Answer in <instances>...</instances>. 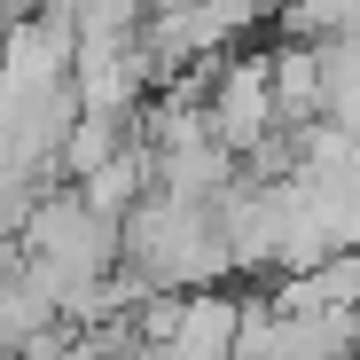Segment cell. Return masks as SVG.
Segmentation results:
<instances>
[{
  "mask_svg": "<svg viewBox=\"0 0 360 360\" xmlns=\"http://www.w3.org/2000/svg\"><path fill=\"white\" fill-rule=\"evenodd\" d=\"M266 79H274V126H321V47L274 39Z\"/></svg>",
  "mask_w": 360,
  "mask_h": 360,
  "instance_id": "6da1fadb",
  "label": "cell"
},
{
  "mask_svg": "<svg viewBox=\"0 0 360 360\" xmlns=\"http://www.w3.org/2000/svg\"><path fill=\"white\" fill-rule=\"evenodd\" d=\"M134 134H126V117H71V134H63V157H55V172H71V180H86V172H102L117 149H126Z\"/></svg>",
  "mask_w": 360,
  "mask_h": 360,
  "instance_id": "7a4b0ae2",
  "label": "cell"
},
{
  "mask_svg": "<svg viewBox=\"0 0 360 360\" xmlns=\"http://www.w3.org/2000/svg\"><path fill=\"white\" fill-rule=\"evenodd\" d=\"M47 196V180H32V172H16L8 157H0V251L24 235V219H32V204Z\"/></svg>",
  "mask_w": 360,
  "mask_h": 360,
  "instance_id": "3957f363",
  "label": "cell"
},
{
  "mask_svg": "<svg viewBox=\"0 0 360 360\" xmlns=\"http://www.w3.org/2000/svg\"><path fill=\"white\" fill-rule=\"evenodd\" d=\"M149 16H172V8H196V0H141Z\"/></svg>",
  "mask_w": 360,
  "mask_h": 360,
  "instance_id": "277c9868",
  "label": "cell"
}]
</instances>
